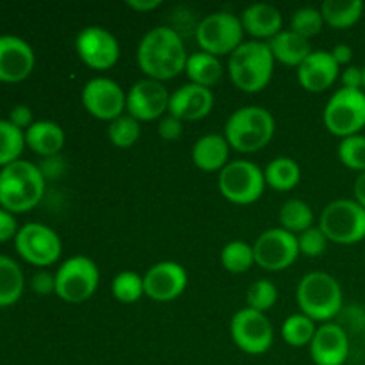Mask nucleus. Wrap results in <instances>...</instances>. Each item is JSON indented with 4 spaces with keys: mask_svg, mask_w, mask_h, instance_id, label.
<instances>
[{
    "mask_svg": "<svg viewBox=\"0 0 365 365\" xmlns=\"http://www.w3.org/2000/svg\"><path fill=\"white\" fill-rule=\"evenodd\" d=\"M39 171L43 173L45 180H56V178L63 177L64 170H66V160L63 159V155H53L46 157L41 163L38 164Z\"/></svg>",
    "mask_w": 365,
    "mask_h": 365,
    "instance_id": "79ce46f5",
    "label": "nucleus"
},
{
    "mask_svg": "<svg viewBox=\"0 0 365 365\" xmlns=\"http://www.w3.org/2000/svg\"><path fill=\"white\" fill-rule=\"evenodd\" d=\"M278 299V289L277 285L271 280H266V278H260V280H255L248 287V292H246V303H248V309L257 310V312L266 314L267 310L273 309L274 303Z\"/></svg>",
    "mask_w": 365,
    "mask_h": 365,
    "instance_id": "4c0bfd02",
    "label": "nucleus"
},
{
    "mask_svg": "<svg viewBox=\"0 0 365 365\" xmlns=\"http://www.w3.org/2000/svg\"><path fill=\"white\" fill-rule=\"evenodd\" d=\"M245 29L241 18L230 11H216L202 18L196 27V41L207 53L221 57L234 53L242 45Z\"/></svg>",
    "mask_w": 365,
    "mask_h": 365,
    "instance_id": "9d476101",
    "label": "nucleus"
},
{
    "mask_svg": "<svg viewBox=\"0 0 365 365\" xmlns=\"http://www.w3.org/2000/svg\"><path fill=\"white\" fill-rule=\"evenodd\" d=\"M364 9L362 0H324L319 6L324 25L339 31L353 27L362 18Z\"/></svg>",
    "mask_w": 365,
    "mask_h": 365,
    "instance_id": "bb28decb",
    "label": "nucleus"
},
{
    "mask_svg": "<svg viewBox=\"0 0 365 365\" xmlns=\"http://www.w3.org/2000/svg\"><path fill=\"white\" fill-rule=\"evenodd\" d=\"M192 164L205 173H220L230 163V145L223 134L202 135L192 145Z\"/></svg>",
    "mask_w": 365,
    "mask_h": 365,
    "instance_id": "5701e85b",
    "label": "nucleus"
},
{
    "mask_svg": "<svg viewBox=\"0 0 365 365\" xmlns=\"http://www.w3.org/2000/svg\"><path fill=\"white\" fill-rule=\"evenodd\" d=\"M266 185L280 192L292 191L302 180V168L291 157H274L264 168Z\"/></svg>",
    "mask_w": 365,
    "mask_h": 365,
    "instance_id": "cd10ccee",
    "label": "nucleus"
},
{
    "mask_svg": "<svg viewBox=\"0 0 365 365\" xmlns=\"http://www.w3.org/2000/svg\"><path fill=\"white\" fill-rule=\"evenodd\" d=\"M127 7L138 11V13H150V11L160 7V0H127Z\"/></svg>",
    "mask_w": 365,
    "mask_h": 365,
    "instance_id": "de8ad7c7",
    "label": "nucleus"
},
{
    "mask_svg": "<svg viewBox=\"0 0 365 365\" xmlns=\"http://www.w3.org/2000/svg\"><path fill=\"white\" fill-rule=\"evenodd\" d=\"M143 282H145V296H148L152 302L168 303L184 294L189 278L184 266L171 260H163L153 264L143 274Z\"/></svg>",
    "mask_w": 365,
    "mask_h": 365,
    "instance_id": "f3484780",
    "label": "nucleus"
},
{
    "mask_svg": "<svg viewBox=\"0 0 365 365\" xmlns=\"http://www.w3.org/2000/svg\"><path fill=\"white\" fill-rule=\"evenodd\" d=\"M239 18H241L246 34L253 36L255 41H262V39L269 41L278 32L284 31V16H282L280 9L271 4H250Z\"/></svg>",
    "mask_w": 365,
    "mask_h": 365,
    "instance_id": "4be33fe9",
    "label": "nucleus"
},
{
    "mask_svg": "<svg viewBox=\"0 0 365 365\" xmlns=\"http://www.w3.org/2000/svg\"><path fill=\"white\" fill-rule=\"evenodd\" d=\"M342 287L327 271H310L296 287L299 312L316 323H331L342 310Z\"/></svg>",
    "mask_w": 365,
    "mask_h": 365,
    "instance_id": "20e7f679",
    "label": "nucleus"
},
{
    "mask_svg": "<svg viewBox=\"0 0 365 365\" xmlns=\"http://www.w3.org/2000/svg\"><path fill=\"white\" fill-rule=\"evenodd\" d=\"M342 88L362 89L364 91V71L360 66H346L341 73Z\"/></svg>",
    "mask_w": 365,
    "mask_h": 365,
    "instance_id": "a18cd8bd",
    "label": "nucleus"
},
{
    "mask_svg": "<svg viewBox=\"0 0 365 365\" xmlns=\"http://www.w3.org/2000/svg\"><path fill=\"white\" fill-rule=\"evenodd\" d=\"M75 50L86 66L98 71L113 68L121 53L116 36L100 25L82 29L75 38Z\"/></svg>",
    "mask_w": 365,
    "mask_h": 365,
    "instance_id": "2eb2a0df",
    "label": "nucleus"
},
{
    "mask_svg": "<svg viewBox=\"0 0 365 365\" xmlns=\"http://www.w3.org/2000/svg\"><path fill=\"white\" fill-rule=\"evenodd\" d=\"M11 125H14L16 128H20L21 132H25L27 128H31V125L34 123V114H32L31 107L24 106V103H18L13 109L9 110V118H7Z\"/></svg>",
    "mask_w": 365,
    "mask_h": 365,
    "instance_id": "37998d69",
    "label": "nucleus"
},
{
    "mask_svg": "<svg viewBox=\"0 0 365 365\" xmlns=\"http://www.w3.org/2000/svg\"><path fill=\"white\" fill-rule=\"evenodd\" d=\"M364 342H365V331H364Z\"/></svg>",
    "mask_w": 365,
    "mask_h": 365,
    "instance_id": "3c124183",
    "label": "nucleus"
},
{
    "mask_svg": "<svg viewBox=\"0 0 365 365\" xmlns=\"http://www.w3.org/2000/svg\"><path fill=\"white\" fill-rule=\"evenodd\" d=\"M274 57L266 41H245L228 56V77L245 93H260L269 86Z\"/></svg>",
    "mask_w": 365,
    "mask_h": 365,
    "instance_id": "39448f33",
    "label": "nucleus"
},
{
    "mask_svg": "<svg viewBox=\"0 0 365 365\" xmlns=\"http://www.w3.org/2000/svg\"><path fill=\"white\" fill-rule=\"evenodd\" d=\"M323 27L324 20L319 7L303 6L296 9L291 16V31L303 36L305 39H312L314 36H317L323 31Z\"/></svg>",
    "mask_w": 365,
    "mask_h": 365,
    "instance_id": "c9c22d12",
    "label": "nucleus"
},
{
    "mask_svg": "<svg viewBox=\"0 0 365 365\" xmlns=\"http://www.w3.org/2000/svg\"><path fill=\"white\" fill-rule=\"evenodd\" d=\"M25 289V277L20 264L7 255H0V307L20 302Z\"/></svg>",
    "mask_w": 365,
    "mask_h": 365,
    "instance_id": "c85d7f7f",
    "label": "nucleus"
},
{
    "mask_svg": "<svg viewBox=\"0 0 365 365\" xmlns=\"http://www.w3.org/2000/svg\"><path fill=\"white\" fill-rule=\"evenodd\" d=\"M362 71H364V91H365V66L362 68Z\"/></svg>",
    "mask_w": 365,
    "mask_h": 365,
    "instance_id": "8fccbe9b",
    "label": "nucleus"
},
{
    "mask_svg": "<svg viewBox=\"0 0 365 365\" xmlns=\"http://www.w3.org/2000/svg\"><path fill=\"white\" fill-rule=\"evenodd\" d=\"M46 180L38 164L20 159L0 170V207L11 214L29 212L41 203Z\"/></svg>",
    "mask_w": 365,
    "mask_h": 365,
    "instance_id": "f03ea898",
    "label": "nucleus"
},
{
    "mask_svg": "<svg viewBox=\"0 0 365 365\" xmlns=\"http://www.w3.org/2000/svg\"><path fill=\"white\" fill-rule=\"evenodd\" d=\"M36 56L32 46L18 36H0V82L16 84L34 71Z\"/></svg>",
    "mask_w": 365,
    "mask_h": 365,
    "instance_id": "a211bd4d",
    "label": "nucleus"
},
{
    "mask_svg": "<svg viewBox=\"0 0 365 365\" xmlns=\"http://www.w3.org/2000/svg\"><path fill=\"white\" fill-rule=\"evenodd\" d=\"M255 264L266 271H284L291 267L299 257L298 235L282 227L269 228L257 237L253 245Z\"/></svg>",
    "mask_w": 365,
    "mask_h": 365,
    "instance_id": "4468645a",
    "label": "nucleus"
},
{
    "mask_svg": "<svg viewBox=\"0 0 365 365\" xmlns=\"http://www.w3.org/2000/svg\"><path fill=\"white\" fill-rule=\"evenodd\" d=\"M316 365H344L349 356L348 331L337 323H323L309 346Z\"/></svg>",
    "mask_w": 365,
    "mask_h": 365,
    "instance_id": "6ab92c4d",
    "label": "nucleus"
},
{
    "mask_svg": "<svg viewBox=\"0 0 365 365\" xmlns=\"http://www.w3.org/2000/svg\"><path fill=\"white\" fill-rule=\"evenodd\" d=\"M230 335L241 351L248 355H264L274 341L273 323L269 317L253 309H241L230 321Z\"/></svg>",
    "mask_w": 365,
    "mask_h": 365,
    "instance_id": "f8f14e48",
    "label": "nucleus"
},
{
    "mask_svg": "<svg viewBox=\"0 0 365 365\" xmlns=\"http://www.w3.org/2000/svg\"><path fill=\"white\" fill-rule=\"evenodd\" d=\"M331 56H334L335 63L339 64V66H346V64L351 63L353 59V48L349 45H346V43H339V45H335L334 48L330 50Z\"/></svg>",
    "mask_w": 365,
    "mask_h": 365,
    "instance_id": "49530a36",
    "label": "nucleus"
},
{
    "mask_svg": "<svg viewBox=\"0 0 365 365\" xmlns=\"http://www.w3.org/2000/svg\"><path fill=\"white\" fill-rule=\"evenodd\" d=\"M337 155H339V160H341L348 170L364 173L365 171V135L355 134V135H349V138L341 139L337 148Z\"/></svg>",
    "mask_w": 365,
    "mask_h": 365,
    "instance_id": "e433bc0d",
    "label": "nucleus"
},
{
    "mask_svg": "<svg viewBox=\"0 0 365 365\" xmlns=\"http://www.w3.org/2000/svg\"><path fill=\"white\" fill-rule=\"evenodd\" d=\"M319 228L335 245H359L365 239V209L355 200H334L321 212Z\"/></svg>",
    "mask_w": 365,
    "mask_h": 365,
    "instance_id": "423d86ee",
    "label": "nucleus"
},
{
    "mask_svg": "<svg viewBox=\"0 0 365 365\" xmlns=\"http://www.w3.org/2000/svg\"><path fill=\"white\" fill-rule=\"evenodd\" d=\"M25 146V132L7 120H0V168L20 160Z\"/></svg>",
    "mask_w": 365,
    "mask_h": 365,
    "instance_id": "473e14b6",
    "label": "nucleus"
},
{
    "mask_svg": "<svg viewBox=\"0 0 365 365\" xmlns=\"http://www.w3.org/2000/svg\"><path fill=\"white\" fill-rule=\"evenodd\" d=\"M317 327L316 321L307 317L305 314H292L282 324V337L292 348H303L310 346L314 335H316Z\"/></svg>",
    "mask_w": 365,
    "mask_h": 365,
    "instance_id": "2f4dec72",
    "label": "nucleus"
},
{
    "mask_svg": "<svg viewBox=\"0 0 365 365\" xmlns=\"http://www.w3.org/2000/svg\"><path fill=\"white\" fill-rule=\"evenodd\" d=\"M31 289L39 296L56 292V273H50V271L45 269L34 273V277L31 278Z\"/></svg>",
    "mask_w": 365,
    "mask_h": 365,
    "instance_id": "a19ab883",
    "label": "nucleus"
},
{
    "mask_svg": "<svg viewBox=\"0 0 365 365\" xmlns=\"http://www.w3.org/2000/svg\"><path fill=\"white\" fill-rule=\"evenodd\" d=\"M64 141H66V135H64L63 127L56 121H34L31 128L25 130V145H27V148H31L36 155L43 157V159L61 155Z\"/></svg>",
    "mask_w": 365,
    "mask_h": 365,
    "instance_id": "b1692460",
    "label": "nucleus"
},
{
    "mask_svg": "<svg viewBox=\"0 0 365 365\" xmlns=\"http://www.w3.org/2000/svg\"><path fill=\"white\" fill-rule=\"evenodd\" d=\"M328 239L324 235V232L321 230L319 225H314L310 227L309 230L302 232L298 235V248H299V255L310 257V259H316V257H321L324 252H327L328 246Z\"/></svg>",
    "mask_w": 365,
    "mask_h": 365,
    "instance_id": "58836bf2",
    "label": "nucleus"
},
{
    "mask_svg": "<svg viewBox=\"0 0 365 365\" xmlns=\"http://www.w3.org/2000/svg\"><path fill=\"white\" fill-rule=\"evenodd\" d=\"M16 253L27 264L36 267H48L61 259L63 242L57 232L43 223H25L14 237Z\"/></svg>",
    "mask_w": 365,
    "mask_h": 365,
    "instance_id": "9b49d317",
    "label": "nucleus"
},
{
    "mask_svg": "<svg viewBox=\"0 0 365 365\" xmlns=\"http://www.w3.org/2000/svg\"><path fill=\"white\" fill-rule=\"evenodd\" d=\"M18 230H20V227H18V221L14 217V214L7 212L6 209L0 207V245L11 241V239L14 241Z\"/></svg>",
    "mask_w": 365,
    "mask_h": 365,
    "instance_id": "c03bdc74",
    "label": "nucleus"
},
{
    "mask_svg": "<svg viewBox=\"0 0 365 365\" xmlns=\"http://www.w3.org/2000/svg\"><path fill=\"white\" fill-rule=\"evenodd\" d=\"M266 43L269 46L271 53H273L274 63L292 68H298L314 52L310 39H305L303 36L296 34L291 29H284V31L278 32L274 38H271Z\"/></svg>",
    "mask_w": 365,
    "mask_h": 365,
    "instance_id": "393cba45",
    "label": "nucleus"
},
{
    "mask_svg": "<svg viewBox=\"0 0 365 365\" xmlns=\"http://www.w3.org/2000/svg\"><path fill=\"white\" fill-rule=\"evenodd\" d=\"M171 93L164 82L153 78H141L134 82L127 93V114L143 123V121L160 120L168 114Z\"/></svg>",
    "mask_w": 365,
    "mask_h": 365,
    "instance_id": "dca6fc26",
    "label": "nucleus"
},
{
    "mask_svg": "<svg viewBox=\"0 0 365 365\" xmlns=\"http://www.w3.org/2000/svg\"><path fill=\"white\" fill-rule=\"evenodd\" d=\"M298 82L310 93H323L341 77V66L328 50H314L298 66Z\"/></svg>",
    "mask_w": 365,
    "mask_h": 365,
    "instance_id": "412c9836",
    "label": "nucleus"
},
{
    "mask_svg": "<svg viewBox=\"0 0 365 365\" xmlns=\"http://www.w3.org/2000/svg\"><path fill=\"white\" fill-rule=\"evenodd\" d=\"M212 89L187 82L171 93L168 114L178 118L180 121H198L209 116L212 113Z\"/></svg>",
    "mask_w": 365,
    "mask_h": 365,
    "instance_id": "aec40b11",
    "label": "nucleus"
},
{
    "mask_svg": "<svg viewBox=\"0 0 365 365\" xmlns=\"http://www.w3.org/2000/svg\"><path fill=\"white\" fill-rule=\"evenodd\" d=\"M110 291L118 302L130 305L145 296V282H143L141 274H138L135 271H121L114 277Z\"/></svg>",
    "mask_w": 365,
    "mask_h": 365,
    "instance_id": "f704fd0d",
    "label": "nucleus"
},
{
    "mask_svg": "<svg viewBox=\"0 0 365 365\" xmlns=\"http://www.w3.org/2000/svg\"><path fill=\"white\" fill-rule=\"evenodd\" d=\"M185 75H187L192 84L212 89L223 77V63L220 61V57L200 50V52L191 53L187 57Z\"/></svg>",
    "mask_w": 365,
    "mask_h": 365,
    "instance_id": "a878e982",
    "label": "nucleus"
},
{
    "mask_svg": "<svg viewBox=\"0 0 365 365\" xmlns=\"http://www.w3.org/2000/svg\"><path fill=\"white\" fill-rule=\"evenodd\" d=\"M221 266L232 274H242L248 273L252 266L255 264V253H253V245L246 241H235L227 242L221 250Z\"/></svg>",
    "mask_w": 365,
    "mask_h": 365,
    "instance_id": "7c9ffc66",
    "label": "nucleus"
},
{
    "mask_svg": "<svg viewBox=\"0 0 365 365\" xmlns=\"http://www.w3.org/2000/svg\"><path fill=\"white\" fill-rule=\"evenodd\" d=\"M187 50L175 29L159 25L141 38L135 61L143 73L153 81L166 82L185 71Z\"/></svg>",
    "mask_w": 365,
    "mask_h": 365,
    "instance_id": "f257e3e1",
    "label": "nucleus"
},
{
    "mask_svg": "<svg viewBox=\"0 0 365 365\" xmlns=\"http://www.w3.org/2000/svg\"><path fill=\"white\" fill-rule=\"evenodd\" d=\"M278 221H280V227L284 230L299 235L302 232L314 227V210L305 200L291 198L280 207Z\"/></svg>",
    "mask_w": 365,
    "mask_h": 365,
    "instance_id": "c756f323",
    "label": "nucleus"
},
{
    "mask_svg": "<svg viewBox=\"0 0 365 365\" xmlns=\"http://www.w3.org/2000/svg\"><path fill=\"white\" fill-rule=\"evenodd\" d=\"M107 138L116 148H130L141 138V123L130 114H121L120 118L109 123Z\"/></svg>",
    "mask_w": 365,
    "mask_h": 365,
    "instance_id": "72a5a7b5",
    "label": "nucleus"
},
{
    "mask_svg": "<svg viewBox=\"0 0 365 365\" xmlns=\"http://www.w3.org/2000/svg\"><path fill=\"white\" fill-rule=\"evenodd\" d=\"M81 100L93 118L109 123L127 113V93L109 77H95L86 82Z\"/></svg>",
    "mask_w": 365,
    "mask_h": 365,
    "instance_id": "ddd939ff",
    "label": "nucleus"
},
{
    "mask_svg": "<svg viewBox=\"0 0 365 365\" xmlns=\"http://www.w3.org/2000/svg\"><path fill=\"white\" fill-rule=\"evenodd\" d=\"M353 196H355L353 200L365 209V171L359 173V177H356L355 185H353Z\"/></svg>",
    "mask_w": 365,
    "mask_h": 365,
    "instance_id": "09e8293b",
    "label": "nucleus"
},
{
    "mask_svg": "<svg viewBox=\"0 0 365 365\" xmlns=\"http://www.w3.org/2000/svg\"><path fill=\"white\" fill-rule=\"evenodd\" d=\"M217 187L221 196L234 205H252L264 195L266 178L264 170L248 159L230 160L217 173Z\"/></svg>",
    "mask_w": 365,
    "mask_h": 365,
    "instance_id": "0eeeda50",
    "label": "nucleus"
},
{
    "mask_svg": "<svg viewBox=\"0 0 365 365\" xmlns=\"http://www.w3.org/2000/svg\"><path fill=\"white\" fill-rule=\"evenodd\" d=\"M159 135L168 143H173L177 139H180L182 132H184V121H180L178 118L171 116V114H166L159 120Z\"/></svg>",
    "mask_w": 365,
    "mask_h": 365,
    "instance_id": "ea45409f",
    "label": "nucleus"
},
{
    "mask_svg": "<svg viewBox=\"0 0 365 365\" xmlns=\"http://www.w3.org/2000/svg\"><path fill=\"white\" fill-rule=\"evenodd\" d=\"M323 121L327 130L341 139L360 134L365 128V91L339 88L324 106Z\"/></svg>",
    "mask_w": 365,
    "mask_h": 365,
    "instance_id": "6e6552de",
    "label": "nucleus"
},
{
    "mask_svg": "<svg viewBox=\"0 0 365 365\" xmlns=\"http://www.w3.org/2000/svg\"><path fill=\"white\" fill-rule=\"evenodd\" d=\"M274 132L277 121L266 107L245 106L228 116L223 135L235 152L253 153L266 148Z\"/></svg>",
    "mask_w": 365,
    "mask_h": 365,
    "instance_id": "7ed1b4c3",
    "label": "nucleus"
},
{
    "mask_svg": "<svg viewBox=\"0 0 365 365\" xmlns=\"http://www.w3.org/2000/svg\"><path fill=\"white\" fill-rule=\"evenodd\" d=\"M100 269L93 259L73 255L64 260L56 271V294L64 303H84L96 292Z\"/></svg>",
    "mask_w": 365,
    "mask_h": 365,
    "instance_id": "1a4fd4ad",
    "label": "nucleus"
}]
</instances>
